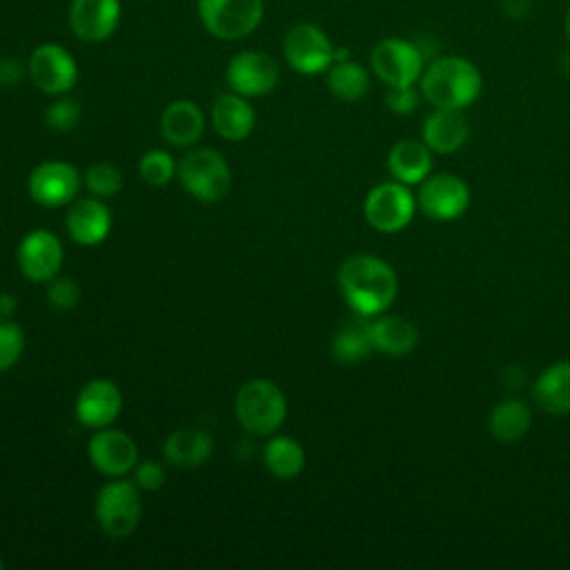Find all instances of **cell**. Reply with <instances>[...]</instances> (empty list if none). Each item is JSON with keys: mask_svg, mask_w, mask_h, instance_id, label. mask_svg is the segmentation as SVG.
<instances>
[{"mask_svg": "<svg viewBox=\"0 0 570 570\" xmlns=\"http://www.w3.org/2000/svg\"><path fill=\"white\" fill-rule=\"evenodd\" d=\"M336 283L350 309L367 318L383 314L399 289L392 265L372 254H354L345 258L338 267Z\"/></svg>", "mask_w": 570, "mask_h": 570, "instance_id": "1", "label": "cell"}, {"mask_svg": "<svg viewBox=\"0 0 570 570\" xmlns=\"http://www.w3.org/2000/svg\"><path fill=\"white\" fill-rule=\"evenodd\" d=\"M419 87L432 107L465 109L481 96L483 76L463 56H436L425 65Z\"/></svg>", "mask_w": 570, "mask_h": 570, "instance_id": "2", "label": "cell"}, {"mask_svg": "<svg viewBox=\"0 0 570 570\" xmlns=\"http://www.w3.org/2000/svg\"><path fill=\"white\" fill-rule=\"evenodd\" d=\"M234 414L236 421L252 434H274L285 416H287V401L281 387L265 379L247 381L234 399Z\"/></svg>", "mask_w": 570, "mask_h": 570, "instance_id": "3", "label": "cell"}, {"mask_svg": "<svg viewBox=\"0 0 570 570\" xmlns=\"http://www.w3.org/2000/svg\"><path fill=\"white\" fill-rule=\"evenodd\" d=\"M180 185L200 203H218L227 196L232 185V171L227 160L209 147H196L187 151L176 167Z\"/></svg>", "mask_w": 570, "mask_h": 570, "instance_id": "4", "label": "cell"}, {"mask_svg": "<svg viewBox=\"0 0 570 570\" xmlns=\"http://www.w3.org/2000/svg\"><path fill=\"white\" fill-rule=\"evenodd\" d=\"M96 521L100 530L111 539H127L140 523L142 505L138 485L129 479L114 476V481H107L94 503Z\"/></svg>", "mask_w": 570, "mask_h": 570, "instance_id": "5", "label": "cell"}, {"mask_svg": "<svg viewBox=\"0 0 570 570\" xmlns=\"http://www.w3.org/2000/svg\"><path fill=\"white\" fill-rule=\"evenodd\" d=\"M370 67L374 76L387 87L414 85L421 80L425 69V51L407 38L390 36L374 45L370 53Z\"/></svg>", "mask_w": 570, "mask_h": 570, "instance_id": "6", "label": "cell"}, {"mask_svg": "<svg viewBox=\"0 0 570 570\" xmlns=\"http://www.w3.org/2000/svg\"><path fill=\"white\" fill-rule=\"evenodd\" d=\"M203 27L220 40H240L254 33L263 20V0H198Z\"/></svg>", "mask_w": 570, "mask_h": 570, "instance_id": "7", "label": "cell"}, {"mask_svg": "<svg viewBox=\"0 0 570 570\" xmlns=\"http://www.w3.org/2000/svg\"><path fill=\"white\" fill-rule=\"evenodd\" d=\"M416 207V196L410 191V187L394 180L381 183L367 191L363 214L370 227L376 232L396 234L412 223Z\"/></svg>", "mask_w": 570, "mask_h": 570, "instance_id": "8", "label": "cell"}, {"mask_svg": "<svg viewBox=\"0 0 570 570\" xmlns=\"http://www.w3.org/2000/svg\"><path fill=\"white\" fill-rule=\"evenodd\" d=\"M334 49L336 47L327 33L312 22L294 24L283 38V56L287 65L303 76L327 71L334 62Z\"/></svg>", "mask_w": 570, "mask_h": 570, "instance_id": "9", "label": "cell"}, {"mask_svg": "<svg viewBox=\"0 0 570 570\" xmlns=\"http://www.w3.org/2000/svg\"><path fill=\"white\" fill-rule=\"evenodd\" d=\"M80 171L67 160H45L31 169L27 189L33 203L42 207H62L76 200L80 185Z\"/></svg>", "mask_w": 570, "mask_h": 570, "instance_id": "10", "label": "cell"}, {"mask_svg": "<svg viewBox=\"0 0 570 570\" xmlns=\"http://www.w3.org/2000/svg\"><path fill=\"white\" fill-rule=\"evenodd\" d=\"M29 78L47 96H62L73 89L78 80V65L73 56L56 42L36 47L29 56Z\"/></svg>", "mask_w": 570, "mask_h": 570, "instance_id": "11", "label": "cell"}, {"mask_svg": "<svg viewBox=\"0 0 570 570\" xmlns=\"http://www.w3.org/2000/svg\"><path fill=\"white\" fill-rule=\"evenodd\" d=\"M281 71L276 60L263 51H238L225 71V80L234 94L245 98L267 96L278 85Z\"/></svg>", "mask_w": 570, "mask_h": 570, "instance_id": "12", "label": "cell"}, {"mask_svg": "<svg viewBox=\"0 0 570 570\" xmlns=\"http://www.w3.org/2000/svg\"><path fill=\"white\" fill-rule=\"evenodd\" d=\"M419 209L434 220H454L465 214L470 205V187L454 174L428 176L416 196Z\"/></svg>", "mask_w": 570, "mask_h": 570, "instance_id": "13", "label": "cell"}, {"mask_svg": "<svg viewBox=\"0 0 570 570\" xmlns=\"http://www.w3.org/2000/svg\"><path fill=\"white\" fill-rule=\"evenodd\" d=\"M65 261L60 238L49 229L29 232L18 245V267L33 283H49L58 276Z\"/></svg>", "mask_w": 570, "mask_h": 570, "instance_id": "14", "label": "cell"}, {"mask_svg": "<svg viewBox=\"0 0 570 570\" xmlns=\"http://www.w3.org/2000/svg\"><path fill=\"white\" fill-rule=\"evenodd\" d=\"M87 454L91 465L105 476H125L138 463L136 441L122 432L111 428H100L89 439Z\"/></svg>", "mask_w": 570, "mask_h": 570, "instance_id": "15", "label": "cell"}, {"mask_svg": "<svg viewBox=\"0 0 570 570\" xmlns=\"http://www.w3.org/2000/svg\"><path fill=\"white\" fill-rule=\"evenodd\" d=\"M120 22V0H73L69 7V27L82 42H105Z\"/></svg>", "mask_w": 570, "mask_h": 570, "instance_id": "16", "label": "cell"}, {"mask_svg": "<svg viewBox=\"0 0 570 570\" xmlns=\"http://www.w3.org/2000/svg\"><path fill=\"white\" fill-rule=\"evenodd\" d=\"M122 407L120 387L109 379H94L82 385L76 396V419L85 428H109Z\"/></svg>", "mask_w": 570, "mask_h": 570, "instance_id": "17", "label": "cell"}, {"mask_svg": "<svg viewBox=\"0 0 570 570\" xmlns=\"http://www.w3.org/2000/svg\"><path fill=\"white\" fill-rule=\"evenodd\" d=\"M67 234L73 243L91 247L100 245L111 232V212L102 198H76L65 218Z\"/></svg>", "mask_w": 570, "mask_h": 570, "instance_id": "18", "label": "cell"}, {"mask_svg": "<svg viewBox=\"0 0 570 570\" xmlns=\"http://www.w3.org/2000/svg\"><path fill=\"white\" fill-rule=\"evenodd\" d=\"M470 138V120L463 109H439L425 116L421 140L436 154L459 151Z\"/></svg>", "mask_w": 570, "mask_h": 570, "instance_id": "19", "label": "cell"}, {"mask_svg": "<svg viewBox=\"0 0 570 570\" xmlns=\"http://www.w3.org/2000/svg\"><path fill=\"white\" fill-rule=\"evenodd\" d=\"M212 125L225 140H245L256 127V111L240 94H223L212 105Z\"/></svg>", "mask_w": 570, "mask_h": 570, "instance_id": "20", "label": "cell"}, {"mask_svg": "<svg viewBox=\"0 0 570 570\" xmlns=\"http://www.w3.org/2000/svg\"><path fill=\"white\" fill-rule=\"evenodd\" d=\"M160 131L174 147H191L205 131V116L194 100H174L160 116Z\"/></svg>", "mask_w": 570, "mask_h": 570, "instance_id": "21", "label": "cell"}, {"mask_svg": "<svg viewBox=\"0 0 570 570\" xmlns=\"http://www.w3.org/2000/svg\"><path fill=\"white\" fill-rule=\"evenodd\" d=\"M370 336L376 352L387 356H405L419 343V330L410 318L399 314H376L370 321Z\"/></svg>", "mask_w": 570, "mask_h": 570, "instance_id": "22", "label": "cell"}, {"mask_svg": "<svg viewBox=\"0 0 570 570\" xmlns=\"http://www.w3.org/2000/svg\"><path fill=\"white\" fill-rule=\"evenodd\" d=\"M390 174L403 185H421L432 171V149L423 140H399L387 154Z\"/></svg>", "mask_w": 570, "mask_h": 570, "instance_id": "23", "label": "cell"}, {"mask_svg": "<svg viewBox=\"0 0 570 570\" xmlns=\"http://www.w3.org/2000/svg\"><path fill=\"white\" fill-rule=\"evenodd\" d=\"M214 452V439L205 430L180 428L163 443V456L174 468H198Z\"/></svg>", "mask_w": 570, "mask_h": 570, "instance_id": "24", "label": "cell"}, {"mask_svg": "<svg viewBox=\"0 0 570 570\" xmlns=\"http://www.w3.org/2000/svg\"><path fill=\"white\" fill-rule=\"evenodd\" d=\"M534 403L548 414L570 412V361L548 365L532 385Z\"/></svg>", "mask_w": 570, "mask_h": 570, "instance_id": "25", "label": "cell"}, {"mask_svg": "<svg viewBox=\"0 0 570 570\" xmlns=\"http://www.w3.org/2000/svg\"><path fill=\"white\" fill-rule=\"evenodd\" d=\"M330 352L334 356V361L343 363V365H352L358 361H365L372 352V336H370V318L367 316H358L354 314L352 318H347L334 334Z\"/></svg>", "mask_w": 570, "mask_h": 570, "instance_id": "26", "label": "cell"}, {"mask_svg": "<svg viewBox=\"0 0 570 570\" xmlns=\"http://www.w3.org/2000/svg\"><path fill=\"white\" fill-rule=\"evenodd\" d=\"M532 425V410L521 399L499 401L488 419L490 434L501 443H514L528 434Z\"/></svg>", "mask_w": 570, "mask_h": 570, "instance_id": "27", "label": "cell"}, {"mask_svg": "<svg viewBox=\"0 0 570 570\" xmlns=\"http://www.w3.org/2000/svg\"><path fill=\"white\" fill-rule=\"evenodd\" d=\"M370 87L372 80L367 69L350 58L334 60L332 67L327 69V89L338 100L356 102L370 91Z\"/></svg>", "mask_w": 570, "mask_h": 570, "instance_id": "28", "label": "cell"}, {"mask_svg": "<svg viewBox=\"0 0 570 570\" xmlns=\"http://www.w3.org/2000/svg\"><path fill=\"white\" fill-rule=\"evenodd\" d=\"M263 461L272 476L294 479L305 465V450L292 436H272L263 448Z\"/></svg>", "mask_w": 570, "mask_h": 570, "instance_id": "29", "label": "cell"}, {"mask_svg": "<svg viewBox=\"0 0 570 570\" xmlns=\"http://www.w3.org/2000/svg\"><path fill=\"white\" fill-rule=\"evenodd\" d=\"M176 160L169 151L165 149H149L147 154H142L140 163H138V171H140V178L151 185V187H163L167 185L174 174H176Z\"/></svg>", "mask_w": 570, "mask_h": 570, "instance_id": "30", "label": "cell"}, {"mask_svg": "<svg viewBox=\"0 0 570 570\" xmlns=\"http://www.w3.org/2000/svg\"><path fill=\"white\" fill-rule=\"evenodd\" d=\"M85 187L98 196V198H109L116 196L122 187V176L120 169L111 163H94L87 171H85Z\"/></svg>", "mask_w": 570, "mask_h": 570, "instance_id": "31", "label": "cell"}, {"mask_svg": "<svg viewBox=\"0 0 570 570\" xmlns=\"http://www.w3.org/2000/svg\"><path fill=\"white\" fill-rule=\"evenodd\" d=\"M80 120V102L67 94L58 96L47 109H45V122L51 131L67 134L71 131Z\"/></svg>", "mask_w": 570, "mask_h": 570, "instance_id": "32", "label": "cell"}, {"mask_svg": "<svg viewBox=\"0 0 570 570\" xmlns=\"http://www.w3.org/2000/svg\"><path fill=\"white\" fill-rule=\"evenodd\" d=\"M24 352V332L18 323L0 321V372L13 367Z\"/></svg>", "mask_w": 570, "mask_h": 570, "instance_id": "33", "label": "cell"}, {"mask_svg": "<svg viewBox=\"0 0 570 570\" xmlns=\"http://www.w3.org/2000/svg\"><path fill=\"white\" fill-rule=\"evenodd\" d=\"M47 298H49L51 307H56V309H71L80 301V287L69 276L51 278L49 287H47Z\"/></svg>", "mask_w": 570, "mask_h": 570, "instance_id": "34", "label": "cell"}, {"mask_svg": "<svg viewBox=\"0 0 570 570\" xmlns=\"http://www.w3.org/2000/svg\"><path fill=\"white\" fill-rule=\"evenodd\" d=\"M421 89H414V85H403V87H387L385 91V105L392 114L407 116L419 107L421 100Z\"/></svg>", "mask_w": 570, "mask_h": 570, "instance_id": "35", "label": "cell"}, {"mask_svg": "<svg viewBox=\"0 0 570 570\" xmlns=\"http://www.w3.org/2000/svg\"><path fill=\"white\" fill-rule=\"evenodd\" d=\"M165 476H167V474H165L163 463L151 461V459L140 461V463H136V468H134V483H136L140 490L154 492V490L163 488V485H165Z\"/></svg>", "mask_w": 570, "mask_h": 570, "instance_id": "36", "label": "cell"}, {"mask_svg": "<svg viewBox=\"0 0 570 570\" xmlns=\"http://www.w3.org/2000/svg\"><path fill=\"white\" fill-rule=\"evenodd\" d=\"M24 73H29V67H24L18 58H0V85L2 87H18L24 80Z\"/></svg>", "mask_w": 570, "mask_h": 570, "instance_id": "37", "label": "cell"}, {"mask_svg": "<svg viewBox=\"0 0 570 570\" xmlns=\"http://www.w3.org/2000/svg\"><path fill=\"white\" fill-rule=\"evenodd\" d=\"M501 4L512 18H523L530 9V0H501Z\"/></svg>", "mask_w": 570, "mask_h": 570, "instance_id": "38", "label": "cell"}, {"mask_svg": "<svg viewBox=\"0 0 570 570\" xmlns=\"http://www.w3.org/2000/svg\"><path fill=\"white\" fill-rule=\"evenodd\" d=\"M18 307V298L9 292H0V318H11Z\"/></svg>", "mask_w": 570, "mask_h": 570, "instance_id": "39", "label": "cell"}, {"mask_svg": "<svg viewBox=\"0 0 570 570\" xmlns=\"http://www.w3.org/2000/svg\"><path fill=\"white\" fill-rule=\"evenodd\" d=\"M563 31H566V38L570 42V9L566 11V18H563Z\"/></svg>", "mask_w": 570, "mask_h": 570, "instance_id": "40", "label": "cell"}, {"mask_svg": "<svg viewBox=\"0 0 570 570\" xmlns=\"http://www.w3.org/2000/svg\"><path fill=\"white\" fill-rule=\"evenodd\" d=\"M2 568H4V563H2V559H0V570H2Z\"/></svg>", "mask_w": 570, "mask_h": 570, "instance_id": "41", "label": "cell"}]
</instances>
